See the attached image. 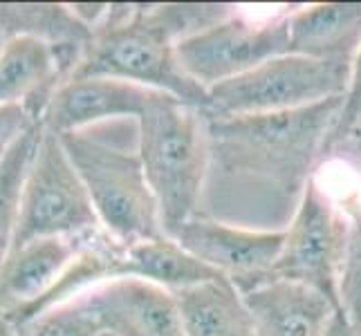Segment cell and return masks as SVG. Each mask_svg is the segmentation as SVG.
Here are the masks:
<instances>
[{
	"mask_svg": "<svg viewBox=\"0 0 361 336\" xmlns=\"http://www.w3.org/2000/svg\"><path fill=\"white\" fill-rule=\"evenodd\" d=\"M343 97L317 106L209 121V178L207 189L216 191V204L225 206L233 193L243 211L260 209L258 229L267 231L269 220L294 211L312 180V170L337 126Z\"/></svg>",
	"mask_w": 361,
	"mask_h": 336,
	"instance_id": "obj_1",
	"label": "cell"
},
{
	"mask_svg": "<svg viewBox=\"0 0 361 336\" xmlns=\"http://www.w3.org/2000/svg\"><path fill=\"white\" fill-rule=\"evenodd\" d=\"M233 11L231 5L113 3L70 79H121L204 110L209 90L182 70L178 43L229 18Z\"/></svg>",
	"mask_w": 361,
	"mask_h": 336,
	"instance_id": "obj_2",
	"label": "cell"
},
{
	"mask_svg": "<svg viewBox=\"0 0 361 336\" xmlns=\"http://www.w3.org/2000/svg\"><path fill=\"white\" fill-rule=\"evenodd\" d=\"M137 148L159 206L161 229L173 238L202 206L211 159L207 115L155 90L137 119Z\"/></svg>",
	"mask_w": 361,
	"mask_h": 336,
	"instance_id": "obj_3",
	"label": "cell"
},
{
	"mask_svg": "<svg viewBox=\"0 0 361 336\" xmlns=\"http://www.w3.org/2000/svg\"><path fill=\"white\" fill-rule=\"evenodd\" d=\"M59 137L88 189L102 229L110 238L126 247L166 238L140 148L130 151L88 130Z\"/></svg>",
	"mask_w": 361,
	"mask_h": 336,
	"instance_id": "obj_4",
	"label": "cell"
},
{
	"mask_svg": "<svg viewBox=\"0 0 361 336\" xmlns=\"http://www.w3.org/2000/svg\"><path fill=\"white\" fill-rule=\"evenodd\" d=\"M348 79L350 63L285 54L214 85L202 112L207 119H229L301 110L343 97Z\"/></svg>",
	"mask_w": 361,
	"mask_h": 336,
	"instance_id": "obj_5",
	"label": "cell"
},
{
	"mask_svg": "<svg viewBox=\"0 0 361 336\" xmlns=\"http://www.w3.org/2000/svg\"><path fill=\"white\" fill-rule=\"evenodd\" d=\"M102 229L88 189L70 161L61 137L43 126L23 186L20 216L11 249L54 235H85ZM9 249V251H11Z\"/></svg>",
	"mask_w": 361,
	"mask_h": 336,
	"instance_id": "obj_6",
	"label": "cell"
},
{
	"mask_svg": "<svg viewBox=\"0 0 361 336\" xmlns=\"http://www.w3.org/2000/svg\"><path fill=\"white\" fill-rule=\"evenodd\" d=\"M353 222L312 178L290 227H285V244L271 278L307 285L339 305V278Z\"/></svg>",
	"mask_w": 361,
	"mask_h": 336,
	"instance_id": "obj_7",
	"label": "cell"
},
{
	"mask_svg": "<svg viewBox=\"0 0 361 336\" xmlns=\"http://www.w3.org/2000/svg\"><path fill=\"white\" fill-rule=\"evenodd\" d=\"M290 11L263 20L245 18L233 11L229 18L186 36L178 43L182 70L211 90L271 58L290 54Z\"/></svg>",
	"mask_w": 361,
	"mask_h": 336,
	"instance_id": "obj_8",
	"label": "cell"
},
{
	"mask_svg": "<svg viewBox=\"0 0 361 336\" xmlns=\"http://www.w3.org/2000/svg\"><path fill=\"white\" fill-rule=\"evenodd\" d=\"M182 249L211 269L227 276L238 292L271 278V269L283 251L285 229L258 231L197 213L173 235Z\"/></svg>",
	"mask_w": 361,
	"mask_h": 336,
	"instance_id": "obj_9",
	"label": "cell"
},
{
	"mask_svg": "<svg viewBox=\"0 0 361 336\" xmlns=\"http://www.w3.org/2000/svg\"><path fill=\"white\" fill-rule=\"evenodd\" d=\"M102 334L186 336L176 294L140 278H117L77 296Z\"/></svg>",
	"mask_w": 361,
	"mask_h": 336,
	"instance_id": "obj_10",
	"label": "cell"
},
{
	"mask_svg": "<svg viewBox=\"0 0 361 336\" xmlns=\"http://www.w3.org/2000/svg\"><path fill=\"white\" fill-rule=\"evenodd\" d=\"M153 92L151 88L110 77L68 79L54 92L41 123L56 135H66L108 119L133 117L137 121Z\"/></svg>",
	"mask_w": 361,
	"mask_h": 336,
	"instance_id": "obj_11",
	"label": "cell"
},
{
	"mask_svg": "<svg viewBox=\"0 0 361 336\" xmlns=\"http://www.w3.org/2000/svg\"><path fill=\"white\" fill-rule=\"evenodd\" d=\"M92 233L39 238L11 249L0 263V312L14 314L43 298L77 260Z\"/></svg>",
	"mask_w": 361,
	"mask_h": 336,
	"instance_id": "obj_12",
	"label": "cell"
},
{
	"mask_svg": "<svg viewBox=\"0 0 361 336\" xmlns=\"http://www.w3.org/2000/svg\"><path fill=\"white\" fill-rule=\"evenodd\" d=\"M258 336H321L339 309L301 282L267 278L240 292Z\"/></svg>",
	"mask_w": 361,
	"mask_h": 336,
	"instance_id": "obj_13",
	"label": "cell"
},
{
	"mask_svg": "<svg viewBox=\"0 0 361 336\" xmlns=\"http://www.w3.org/2000/svg\"><path fill=\"white\" fill-rule=\"evenodd\" d=\"M63 85L52 45L36 36H11L0 49V106H25L41 121Z\"/></svg>",
	"mask_w": 361,
	"mask_h": 336,
	"instance_id": "obj_14",
	"label": "cell"
},
{
	"mask_svg": "<svg viewBox=\"0 0 361 336\" xmlns=\"http://www.w3.org/2000/svg\"><path fill=\"white\" fill-rule=\"evenodd\" d=\"M290 54L353 63L361 47V3H317L292 9Z\"/></svg>",
	"mask_w": 361,
	"mask_h": 336,
	"instance_id": "obj_15",
	"label": "cell"
},
{
	"mask_svg": "<svg viewBox=\"0 0 361 336\" xmlns=\"http://www.w3.org/2000/svg\"><path fill=\"white\" fill-rule=\"evenodd\" d=\"M173 294L186 336H258L245 298L229 278L200 282Z\"/></svg>",
	"mask_w": 361,
	"mask_h": 336,
	"instance_id": "obj_16",
	"label": "cell"
},
{
	"mask_svg": "<svg viewBox=\"0 0 361 336\" xmlns=\"http://www.w3.org/2000/svg\"><path fill=\"white\" fill-rule=\"evenodd\" d=\"M121 278H140L155 282L169 292H180L193 285L227 278L191 256L176 240L159 238L137 244H123Z\"/></svg>",
	"mask_w": 361,
	"mask_h": 336,
	"instance_id": "obj_17",
	"label": "cell"
},
{
	"mask_svg": "<svg viewBox=\"0 0 361 336\" xmlns=\"http://www.w3.org/2000/svg\"><path fill=\"white\" fill-rule=\"evenodd\" d=\"M41 135H43V123H36L27 132H23L9 146V151L0 157V263L9 254L11 240H14L18 216H20L25 178H27V170Z\"/></svg>",
	"mask_w": 361,
	"mask_h": 336,
	"instance_id": "obj_18",
	"label": "cell"
},
{
	"mask_svg": "<svg viewBox=\"0 0 361 336\" xmlns=\"http://www.w3.org/2000/svg\"><path fill=\"white\" fill-rule=\"evenodd\" d=\"M94 316L79 298L47 309L18 328V336H99Z\"/></svg>",
	"mask_w": 361,
	"mask_h": 336,
	"instance_id": "obj_19",
	"label": "cell"
},
{
	"mask_svg": "<svg viewBox=\"0 0 361 336\" xmlns=\"http://www.w3.org/2000/svg\"><path fill=\"white\" fill-rule=\"evenodd\" d=\"M339 309L353 328L361 334V213L353 222L348 240L341 278H339Z\"/></svg>",
	"mask_w": 361,
	"mask_h": 336,
	"instance_id": "obj_20",
	"label": "cell"
},
{
	"mask_svg": "<svg viewBox=\"0 0 361 336\" xmlns=\"http://www.w3.org/2000/svg\"><path fill=\"white\" fill-rule=\"evenodd\" d=\"M359 123H361V47L350 63V79H348V88L343 94V106L339 112L337 126H334L330 139L326 144V151H323V159L330 155V151L339 142H343L353 130H357Z\"/></svg>",
	"mask_w": 361,
	"mask_h": 336,
	"instance_id": "obj_21",
	"label": "cell"
},
{
	"mask_svg": "<svg viewBox=\"0 0 361 336\" xmlns=\"http://www.w3.org/2000/svg\"><path fill=\"white\" fill-rule=\"evenodd\" d=\"M36 121L25 106H0V157L14 144L23 132H27Z\"/></svg>",
	"mask_w": 361,
	"mask_h": 336,
	"instance_id": "obj_22",
	"label": "cell"
},
{
	"mask_svg": "<svg viewBox=\"0 0 361 336\" xmlns=\"http://www.w3.org/2000/svg\"><path fill=\"white\" fill-rule=\"evenodd\" d=\"M328 157L343 161L345 166H350L353 170H357L361 175V128L353 130L343 142H339L337 146H334Z\"/></svg>",
	"mask_w": 361,
	"mask_h": 336,
	"instance_id": "obj_23",
	"label": "cell"
},
{
	"mask_svg": "<svg viewBox=\"0 0 361 336\" xmlns=\"http://www.w3.org/2000/svg\"><path fill=\"white\" fill-rule=\"evenodd\" d=\"M321 336H361V334L353 328V323L345 318V314L341 312V309H337Z\"/></svg>",
	"mask_w": 361,
	"mask_h": 336,
	"instance_id": "obj_24",
	"label": "cell"
},
{
	"mask_svg": "<svg viewBox=\"0 0 361 336\" xmlns=\"http://www.w3.org/2000/svg\"><path fill=\"white\" fill-rule=\"evenodd\" d=\"M0 336H18V328L0 312Z\"/></svg>",
	"mask_w": 361,
	"mask_h": 336,
	"instance_id": "obj_25",
	"label": "cell"
},
{
	"mask_svg": "<svg viewBox=\"0 0 361 336\" xmlns=\"http://www.w3.org/2000/svg\"><path fill=\"white\" fill-rule=\"evenodd\" d=\"M5 41H7V36L0 32V49H3V45H5Z\"/></svg>",
	"mask_w": 361,
	"mask_h": 336,
	"instance_id": "obj_26",
	"label": "cell"
},
{
	"mask_svg": "<svg viewBox=\"0 0 361 336\" xmlns=\"http://www.w3.org/2000/svg\"><path fill=\"white\" fill-rule=\"evenodd\" d=\"M99 336H110V334H99Z\"/></svg>",
	"mask_w": 361,
	"mask_h": 336,
	"instance_id": "obj_27",
	"label": "cell"
}]
</instances>
